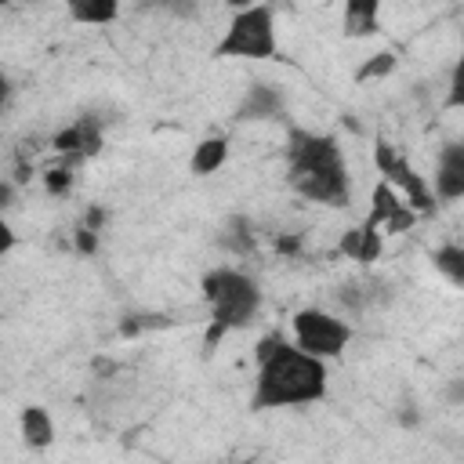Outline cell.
<instances>
[{
	"mask_svg": "<svg viewBox=\"0 0 464 464\" xmlns=\"http://www.w3.org/2000/svg\"><path fill=\"white\" fill-rule=\"evenodd\" d=\"M326 362L297 348L294 341L272 334L257 344V377H254V410H286V406H312L326 399Z\"/></svg>",
	"mask_w": 464,
	"mask_h": 464,
	"instance_id": "1",
	"label": "cell"
},
{
	"mask_svg": "<svg viewBox=\"0 0 464 464\" xmlns=\"http://www.w3.org/2000/svg\"><path fill=\"white\" fill-rule=\"evenodd\" d=\"M286 170H290V185L297 196L323 203V207H344L352 199V181H348V167L341 156L337 138L330 134H315V130H290V145H286Z\"/></svg>",
	"mask_w": 464,
	"mask_h": 464,
	"instance_id": "2",
	"label": "cell"
},
{
	"mask_svg": "<svg viewBox=\"0 0 464 464\" xmlns=\"http://www.w3.org/2000/svg\"><path fill=\"white\" fill-rule=\"evenodd\" d=\"M203 297L210 304V326H207V344H218L225 334L246 326L257 308H261V286L250 272L221 265L203 276Z\"/></svg>",
	"mask_w": 464,
	"mask_h": 464,
	"instance_id": "3",
	"label": "cell"
},
{
	"mask_svg": "<svg viewBox=\"0 0 464 464\" xmlns=\"http://www.w3.org/2000/svg\"><path fill=\"white\" fill-rule=\"evenodd\" d=\"M279 51L276 14L268 4H250L232 11L221 40L214 44V58H243V62H268Z\"/></svg>",
	"mask_w": 464,
	"mask_h": 464,
	"instance_id": "4",
	"label": "cell"
},
{
	"mask_svg": "<svg viewBox=\"0 0 464 464\" xmlns=\"http://www.w3.org/2000/svg\"><path fill=\"white\" fill-rule=\"evenodd\" d=\"M290 330H294V344L304 348L308 355L323 359V362L337 359L348 348V341H352V326L341 315L326 312V308H301V312H294Z\"/></svg>",
	"mask_w": 464,
	"mask_h": 464,
	"instance_id": "5",
	"label": "cell"
},
{
	"mask_svg": "<svg viewBox=\"0 0 464 464\" xmlns=\"http://www.w3.org/2000/svg\"><path fill=\"white\" fill-rule=\"evenodd\" d=\"M54 152H62L69 163H76V160H87V156H94L98 149H102V123L94 120V116H76L69 127H62L58 134H54Z\"/></svg>",
	"mask_w": 464,
	"mask_h": 464,
	"instance_id": "6",
	"label": "cell"
},
{
	"mask_svg": "<svg viewBox=\"0 0 464 464\" xmlns=\"http://www.w3.org/2000/svg\"><path fill=\"white\" fill-rule=\"evenodd\" d=\"M286 109V94L279 83H268V80H254L243 94V102L236 105V120L239 123H250V120H276L279 112Z\"/></svg>",
	"mask_w": 464,
	"mask_h": 464,
	"instance_id": "7",
	"label": "cell"
},
{
	"mask_svg": "<svg viewBox=\"0 0 464 464\" xmlns=\"http://www.w3.org/2000/svg\"><path fill=\"white\" fill-rule=\"evenodd\" d=\"M435 196L453 203L464 196V145L460 141H446L435 163Z\"/></svg>",
	"mask_w": 464,
	"mask_h": 464,
	"instance_id": "8",
	"label": "cell"
},
{
	"mask_svg": "<svg viewBox=\"0 0 464 464\" xmlns=\"http://www.w3.org/2000/svg\"><path fill=\"white\" fill-rule=\"evenodd\" d=\"M381 246H384V239H381L377 225H370V221H362V225L348 228V232L341 236V243H337V250H341L344 257L359 261V265L377 261V257H381Z\"/></svg>",
	"mask_w": 464,
	"mask_h": 464,
	"instance_id": "9",
	"label": "cell"
},
{
	"mask_svg": "<svg viewBox=\"0 0 464 464\" xmlns=\"http://www.w3.org/2000/svg\"><path fill=\"white\" fill-rule=\"evenodd\" d=\"M377 22H381V0H344V11H341L344 36H352V40L373 36Z\"/></svg>",
	"mask_w": 464,
	"mask_h": 464,
	"instance_id": "10",
	"label": "cell"
},
{
	"mask_svg": "<svg viewBox=\"0 0 464 464\" xmlns=\"http://www.w3.org/2000/svg\"><path fill=\"white\" fill-rule=\"evenodd\" d=\"M18 435L29 450H47L54 442V420L44 406H25L18 417Z\"/></svg>",
	"mask_w": 464,
	"mask_h": 464,
	"instance_id": "11",
	"label": "cell"
},
{
	"mask_svg": "<svg viewBox=\"0 0 464 464\" xmlns=\"http://www.w3.org/2000/svg\"><path fill=\"white\" fill-rule=\"evenodd\" d=\"M225 160H228V141H225L221 134H214V138H203V141L192 149V156H188V170H192L196 178H207V174L221 170Z\"/></svg>",
	"mask_w": 464,
	"mask_h": 464,
	"instance_id": "12",
	"label": "cell"
},
{
	"mask_svg": "<svg viewBox=\"0 0 464 464\" xmlns=\"http://www.w3.org/2000/svg\"><path fill=\"white\" fill-rule=\"evenodd\" d=\"M65 11L80 25H109L120 14V0H65Z\"/></svg>",
	"mask_w": 464,
	"mask_h": 464,
	"instance_id": "13",
	"label": "cell"
},
{
	"mask_svg": "<svg viewBox=\"0 0 464 464\" xmlns=\"http://www.w3.org/2000/svg\"><path fill=\"white\" fill-rule=\"evenodd\" d=\"M431 261H435V272L446 276L450 286H464V246L442 243V246L431 254Z\"/></svg>",
	"mask_w": 464,
	"mask_h": 464,
	"instance_id": "14",
	"label": "cell"
},
{
	"mask_svg": "<svg viewBox=\"0 0 464 464\" xmlns=\"http://www.w3.org/2000/svg\"><path fill=\"white\" fill-rule=\"evenodd\" d=\"M370 203H373V207H370V214H366V221L381 228V225L388 221V214H392V210H395V207L402 203V196H399V188H392L388 181H377V188H373V196H370Z\"/></svg>",
	"mask_w": 464,
	"mask_h": 464,
	"instance_id": "15",
	"label": "cell"
},
{
	"mask_svg": "<svg viewBox=\"0 0 464 464\" xmlns=\"http://www.w3.org/2000/svg\"><path fill=\"white\" fill-rule=\"evenodd\" d=\"M395 54L392 51H377V54H370L362 65H359V72H355V80L359 83H370V80H384L388 72H395Z\"/></svg>",
	"mask_w": 464,
	"mask_h": 464,
	"instance_id": "16",
	"label": "cell"
},
{
	"mask_svg": "<svg viewBox=\"0 0 464 464\" xmlns=\"http://www.w3.org/2000/svg\"><path fill=\"white\" fill-rule=\"evenodd\" d=\"M141 7L149 11H163V14H174V18H196L203 0H141Z\"/></svg>",
	"mask_w": 464,
	"mask_h": 464,
	"instance_id": "17",
	"label": "cell"
},
{
	"mask_svg": "<svg viewBox=\"0 0 464 464\" xmlns=\"http://www.w3.org/2000/svg\"><path fill=\"white\" fill-rule=\"evenodd\" d=\"M44 188H47V196H65L72 188V163L44 170Z\"/></svg>",
	"mask_w": 464,
	"mask_h": 464,
	"instance_id": "18",
	"label": "cell"
},
{
	"mask_svg": "<svg viewBox=\"0 0 464 464\" xmlns=\"http://www.w3.org/2000/svg\"><path fill=\"white\" fill-rule=\"evenodd\" d=\"M228 232H232V236H225V243H228L236 254H246V250L254 246V232H250V221H246V218H232V221H228Z\"/></svg>",
	"mask_w": 464,
	"mask_h": 464,
	"instance_id": "19",
	"label": "cell"
},
{
	"mask_svg": "<svg viewBox=\"0 0 464 464\" xmlns=\"http://www.w3.org/2000/svg\"><path fill=\"white\" fill-rule=\"evenodd\" d=\"M14 246H18V236H14L11 221L4 218V210H0V257H4V254H11Z\"/></svg>",
	"mask_w": 464,
	"mask_h": 464,
	"instance_id": "20",
	"label": "cell"
},
{
	"mask_svg": "<svg viewBox=\"0 0 464 464\" xmlns=\"http://www.w3.org/2000/svg\"><path fill=\"white\" fill-rule=\"evenodd\" d=\"M94 246H98V232L87 228V225H80V228H76V250H80V254H94Z\"/></svg>",
	"mask_w": 464,
	"mask_h": 464,
	"instance_id": "21",
	"label": "cell"
},
{
	"mask_svg": "<svg viewBox=\"0 0 464 464\" xmlns=\"http://www.w3.org/2000/svg\"><path fill=\"white\" fill-rule=\"evenodd\" d=\"M460 83H464V72L460 65L453 69V80H450V105H460Z\"/></svg>",
	"mask_w": 464,
	"mask_h": 464,
	"instance_id": "22",
	"label": "cell"
},
{
	"mask_svg": "<svg viewBox=\"0 0 464 464\" xmlns=\"http://www.w3.org/2000/svg\"><path fill=\"white\" fill-rule=\"evenodd\" d=\"M11 203H14V181L0 178V210H7Z\"/></svg>",
	"mask_w": 464,
	"mask_h": 464,
	"instance_id": "23",
	"label": "cell"
},
{
	"mask_svg": "<svg viewBox=\"0 0 464 464\" xmlns=\"http://www.w3.org/2000/svg\"><path fill=\"white\" fill-rule=\"evenodd\" d=\"M7 94H11V80H7V72L0 69V105L7 102Z\"/></svg>",
	"mask_w": 464,
	"mask_h": 464,
	"instance_id": "24",
	"label": "cell"
},
{
	"mask_svg": "<svg viewBox=\"0 0 464 464\" xmlns=\"http://www.w3.org/2000/svg\"><path fill=\"white\" fill-rule=\"evenodd\" d=\"M232 11H239V7H250V4H257V0H225Z\"/></svg>",
	"mask_w": 464,
	"mask_h": 464,
	"instance_id": "25",
	"label": "cell"
},
{
	"mask_svg": "<svg viewBox=\"0 0 464 464\" xmlns=\"http://www.w3.org/2000/svg\"><path fill=\"white\" fill-rule=\"evenodd\" d=\"M0 4H7V0H0Z\"/></svg>",
	"mask_w": 464,
	"mask_h": 464,
	"instance_id": "26",
	"label": "cell"
}]
</instances>
